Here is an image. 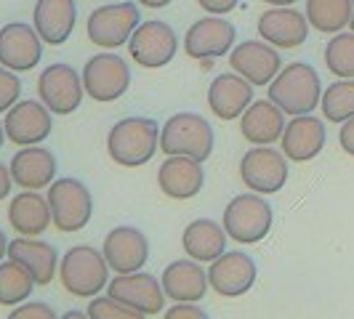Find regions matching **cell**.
Masks as SVG:
<instances>
[{
  "instance_id": "e575fe53",
  "label": "cell",
  "mask_w": 354,
  "mask_h": 319,
  "mask_svg": "<svg viewBox=\"0 0 354 319\" xmlns=\"http://www.w3.org/2000/svg\"><path fill=\"white\" fill-rule=\"evenodd\" d=\"M19 96H21V80L14 75V70L0 64V115L17 104Z\"/></svg>"
},
{
  "instance_id": "603a6c76",
  "label": "cell",
  "mask_w": 354,
  "mask_h": 319,
  "mask_svg": "<svg viewBox=\"0 0 354 319\" xmlns=\"http://www.w3.org/2000/svg\"><path fill=\"white\" fill-rule=\"evenodd\" d=\"M253 104V86L243 75H218L208 88V106L218 120H237Z\"/></svg>"
},
{
  "instance_id": "4dcf8cb0",
  "label": "cell",
  "mask_w": 354,
  "mask_h": 319,
  "mask_svg": "<svg viewBox=\"0 0 354 319\" xmlns=\"http://www.w3.org/2000/svg\"><path fill=\"white\" fill-rule=\"evenodd\" d=\"M35 290L32 274L17 261H0V306H19Z\"/></svg>"
},
{
  "instance_id": "6da1fadb",
  "label": "cell",
  "mask_w": 354,
  "mask_h": 319,
  "mask_svg": "<svg viewBox=\"0 0 354 319\" xmlns=\"http://www.w3.org/2000/svg\"><path fill=\"white\" fill-rule=\"evenodd\" d=\"M160 149V125L152 117H125L106 136L109 160L120 168H142Z\"/></svg>"
},
{
  "instance_id": "7bdbcfd3",
  "label": "cell",
  "mask_w": 354,
  "mask_h": 319,
  "mask_svg": "<svg viewBox=\"0 0 354 319\" xmlns=\"http://www.w3.org/2000/svg\"><path fill=\"white\" fill-rule=\"evenodd\" d=\"M264 3H269V6H293L296 0H264Z\"/></svg>"
},
{
  "instance_id": "d4e9b609",
  "label": "cell",
  "mask_w": 354,
  "mask_h": 319,
  "mask_svg": "<svg viewBox=\"0 0 354 319\" xmlns=\"http://www.w3.org/2000/svg\"><path fill=\"white\" fill-rule=\"evenodd\" d=\"M285 130V112L269 102H253V104L240 115V133L243 139L256 146H272L283 139Z\"/></svg>"
},
{
  "instance_id": "4316f807",
  "label": "cell",
  "mask_w": 354,
  "mask_h": 319,
  "mask_svg": "<svg viewBox=\"0 0 354 319\" xmlns=\"http://www.w3.org/2000/svg\"><path fill=\"white\" fill-rule=\"evenodd\" d=\"M8 258L21 264L30 274L35 284L46 287L51 284L53 274L59 269V253L48 242H40V240H30V237H19L14 242H8Z\"/></svg>"
},
{
  "instance_id": "ab89813d",
  "label": "cell",
  "mask_w": 354,
  "mask_h": 319,
  "mask_svg": "<svg viewBox=\"0 0 354 319\" xmlns=\"http://www.w3.org/2000/svg\"><path fill=\"white\" fill-rule=\"evenodd\" d=\"M11 186H14V176H11V168H6L0 162V202L11 195Z\"/></svg>"
},
{
  "instance_id": "7a4b0ae2",
  "label": "cell",
  "mask_w": 354,
  "mask_h": 319,
  "mask_svg": "<svg viewBox=\"0 0 354 319\" xmlns=\"http://www.w3.org/2000/svg\"><path fill=\"white\" fill-rule=\"evenodd\" d=\"M269 99L283 109L285 115H309L322 102V83L315 67L293 61L277 72V77L269 83Z\"/></svg>"
},
{
  "instance_id": "3957f363",
  "label": "cell",
  "mask_w": 354,
  "mask_h": 319,
  "mask_svg": "<svg viewBox=\"0 0 354 319\" xmlns=\"http://www.w3.org/2000/svg\"><path fill=\"white\" fill-rule=\"evenodd\" d=\"M59 277L64 290L75 298H93L109 284V264L104 253L91 245H75L64 253L59 264Z\"/></svg>"
},
{
  "instance_id": "b9f144b4",
  "label": "cell",
  "mask_w": 354,
  "mask_h": 319,
  "mask_svg": "<svg viewBox=\"0 0 354 319\" xmlns=\"http://www.w3.org/2000/svg\"><path fill=\"white\" fill-rule=\"evenodd\" d=\"M8 255V240H6V231L0 229V261Z\"/></svg>"
},
{
  "instance_id": "e0dca14e",
  "label": "cell",
  "mask_w": 354,
  "mask_h": 319,
  "mask_svg": "<svg viewBox=\"0 0 354 319\" xmlns=\"http://www.w3.org/2000/svg\"><path fill=\"white\" fill-rule=\"evenodd\" d=\"M234 27L221 17H205L195 21L184 35V51L192 59H218L234 46Z\"/></svg>"
},
{
  "instance_id": "cb8c5ba5",
  "label": "cell",
  "mask_w": 354,
  "mask_h": 319,
  "mask_svg": "<svg viewBox=\"0 0 354 319\" xmlns=\"http://www.w3.org/2000/svg\"><path fill=\"white\" fill-rule=\"evenodd\" d=\"M75 21H77L75 0H37L35 3L32 27L48 46L67 43L75 30Z\"/></svg>"
},
{
  "instance_id": "7c38bea8",
  "label": "cell",
  "mask_w": 354,
  "mask_h": 319,
  "mask_svg": "<svg viewBox=\"0 0 354 319\" xmlns=\"http://www.w3.org/2000/svg\"><path fill=\"white\" fill-rule=\"evenodd\" d=\"M240 178L259 195H274L288 184V160L272 146H256L240 160Z\"/></svg>"
},
{
  "instance_id": "52a82bcc",
  "label": "cell",
  "mask_w": 354,
  "mask_h": 319,
  "mask_svg": "<svg viewBox=\"0 0 354 319\" xmlns=\"http://www.w3.org/2000/svg\"><path fill=\"white\" fill-rule=\"evenodd\" d=\"M139 24H142V11L133 3L102 6L88 17V40L99 48L112 51V48L128 46Z\"/></svg>"
},
{
  "instance_id": "f546056e",
  "label": "cell",
  "mask_w": 354,
  "mask_h": 319,
  "mask_svg": "<svg viewBox=\"0 0 354 319\" xmlns=\"http://www.w3.org/2000/svg\"><path fill=\"white\" fill-rule=\"evenodd\" d=\"M306 19L317 32H341L344 27H349L352 0H306Z\"/></svg>"
},
{
  "instance_id": "8fae6325",
  "label": "cell",
  "mask_w": 354,
  "mask_h": 319,
  "mask_svg": "<svg viewBox=\"0 0 354 319\" xmlns=\"http://www.w3.org/2000/svg\"><path fill=\"white\" fill-rule=\"evenodd\" d=\"M106 293L125 306H131L139 317H158L165 309V290L162 282H158L152 274L144 271H131V274H118L106 284Z\"/></svg>"
},
{
  "instance_id": "484cf974",
  "label": "cell",
  "mask_w": 354,
  "mask_h": 319,
  "mask_svg": "<svg viewBox=\"0 0 354 319\" xmlns=\"http://www.w3.org/2000/svg\"><path fill=\"white\" fill-rule=\"evenodd\" d=\"M160 282H162L165 296L176 303L203 301L205 293H208V287H211L208 271H203L200 261H195V258H189V261H174L171 266H165Z\"/></svg>"
},
{
  "instance_id": "ee69618b",
  "label": "cell",
  "mask_w": 354,
  "mask_h": 319,
  "mask_svg": "<svg viewBox=\"0 0 354 319\" xmlns=\"http://www.w3.org/2000/svg\"><path fill=\"white\" fill-rule=\"evenodd\" d=\"M80 317H88V314H80V311H67L64 319H80Z\"/></svg>"
},
{
  "instance_id": "277c9868",
  "label": "cell",
  "mask_w": 354,
  "mask_h": 319,
  "mask_svg": "<svg viewBox=\"0 0 354 319\" xmlns=\"http://www.w3.org/2000/svg\"><path fill=\"white\" fill-rule=\"evenodd\" d=\"M160 149L165 155H184L192 160H205L213 152V128L205 117L195 112H178L168 117L160 130Z\"/></svg>"
},
{
  "instance_id": "9c48e42d",
  "label": "cell",
  "mask_w": 354,
  "mask_h": 319,
  "mask_svg": "<svg viewBox=\"0 0 354 319\" xmlns=\"http://www.w3.org/2000/svg\"><path fill=\"white\" fill-rule=\"evenodd\" d=\"M178 51L176 32L165 24V21H144L136 27V32L128 40V53L131 59L147 67V70H158L174 61Z\"/></svg>"
},
{
  "instance_id": "d590c367",
  "label": "cell",
  "mask_w": 354,
  "mask_h": 319,
  "mask_svg": "<svg viewBox=\"0 0 354 319\" xmlns=\"http://www.w3.org/2000/svg\"><path fill=\"white\" fill-rule=\"evenodd\" d=\"M56 317V311H53L48 303H19V309L11 311V319H53Z\"/></svg>"
},
{
  "instance_id": "836d02e7",
  "label": "cell",
  "mask_w": 354,
  "mask_h": 319,
  "mask_svg": "<svg viewBox=\"0 0 354 319\" xmlns=\"http://www.w3.org/2000/svg\"><path fill=\"white\" fill-rule=\"evenodd\" d=\"M86 314H88V319H142L131 306L112 298L109 293L106 296H93Z\"/></svg>"
},
{
  "instance_id": "8d00e7d4",
  "label": "cell",
  "mask_w": 354,
  "mask_h": 319,
  "mask_svg": "<svg viewBox=\"0 0 354 319\" xmlns=\"http://www.w3.org/2000/svg\"><path fill=\"white\" fill-rule=\"evenodd\" d=\"M165 317L168 319H205L208 314H205L203 309H197L195 303L181 301V303H176L174 309H168V311H165Z\"/></svg>"
},
{
  "instance_id": "1f68e13d",
  "label": "cell",
  "mask_w": 354,
  "mask_h": 319,
  "mask_svg": "<svg viewBox=\"0 0 354 319\" xmlns=\"http://www.w3.org/2000/svg\"><path fill=\"white\" fill-rule=\"evenodd\" d=\"M322 115L330 123H346L354 117V77H341L322 93Z\"/></svg>"
},
{
  "instance_id": "8992f818",
  "label": "cell",
  "mask_w": 354,
  "mask_h": 319,
  "mask_svg": "<svg viewBox=\"0 0 354 319\" xmlns=\"http://www.w3.org/2000/svg\"><path fill=\"white\" fill-rule=\"evenodd\" d=\"M224 229L240 245L261 242L272 229V205L256 195H237L224 208Z\"/></svg>"
},
{
  "instance_id": "4fadbf2b",
  "label": "cell",
  "mask_w": 354,
  "mask_h": 319,
  "mask_svg": "<svg viewBox=\"0 0 354 319\" xmlns=\"http://www.w3.org/2000/svg\"><path fill=\"white\" fill-rule=\"evenodd\" d=\"M230 64L250 86H269L277 77V72L283 70L280 53L266 40H245L234 46L230 53Z\"/></svg>"
},
{
  "instance_id": "9a60e30c",
  "label": "cell",
  "mask_w": 354,
  "mask_h": 319,
  "mask_svg": "<svg viewBox=\"0 0 354 319\" xmlns=\"http://www.w3.org/2000/svg\"><path fill=\"white\" fill-rule=\"evenodd\" d=\"M51 109L43 102H17L6 115V139L19 144V146H30L40 144L51 136Z\"/></svg>"
},
{
  "instance_id": "5bb4252c",
  "label": "cell",
  "mask_w": 354,
  "mask_h": 319,
  "mask_svg": "<svg viewBox=\"0 0 354 319\" xmlns=\"http://www.w3.org/2000/svg\"><path fill=\"white\" fill-rule=\"evenodd\" d=\"M208 282L218 296L240 298L256 282V264L243 250H224L208 266Z\"/></svg>"
},
{
  "instance_id": "60d3db41",
  "label": "cell",
  "mask_w": 354,
  "mask_h": 319,
  "mask_svg": "<svg viewBox=\"0 0 354 319\" xmlns=\"http://www.w3.org/2000/svg\"><path fill=\"white\" fill-rule=\"evenodd\" d=\"M139 6H144V8H165V6H171L174 0H136Z\"/></svg>"
},
{
  "instance_id": "ba28073f",
  "label": "cell",
  "mask_w": 354,
  "mask_h": 319,
  "mask_svg": "<svg viewBox=\"0 0 354 319\" xmlns=\"http://www.w3.org/2000/svg\"><path fill=\"white\" fill-rule=\"evenodd\" d=\"M83 86L93 102H118L131 86L128 61L118 53H96L83 67Z\"/></svg>"
},
{
  "instance_id": "bcb514c9",
  "label": "cell",
  "mask_w": 354,
  "mask_h": 319,
  "mask_svg": "<svg viewBox=\"0 0 354 319\" xmlns=\"http://www.w3.org/2000/svg\"><path fill=\"white\" fill-rule=\"evenodd\" d=\"M349 27H352V32H354V0H352V19H349Z\"/></svg>"
},
{
  "instance_id": "d6986e66",
  "label": "cell",
  "mask_w": 354,
  "mask_h": 319,
  "mask_svg": "<svg viewBox=\"0 0 354 319\" xmlns=\"http://www.w3.org/2000/svg\"><path fill=\"white\" fill-rule=\"evenodd\" d=\"M104 253L106 264L115 274H131L142 271V266L149 258V242L139 229L133 226H118L104 237Z\"/></svg>"
},
{
  "instance_id": "44dd1931",
  "label": "cell",
  "mask_w": 354,
  "mask_h": 319,
  "mask_svg": "<svg viewBox=\"0 0 354 319\" xmlns=\"http://www.w3.org/2000/svg\"><path fill=\"white\" fill-rule=\"evenodd\" d=\"M325 123L319 117L309 115H296L283 130V155L293 162H309L322 152L325 146Z\"/></svg>"
},
{
  "instance_id": "ac0fdd59",
  "label": "cell",
  "mask_w": 354,
  "mask_h": 319,
  "mask_svg": "<svg viewBox=\"0 0 354 319\" xmlns=\"http://www.w3.org/2000/svg\"><path fill=\"white\" fill-rule=\"evenodd\" d=\"M205 184V173H203V162L184 155H168V160H162L158 171V186L160 192L171 200H192L203 192Z\"/></svg>"
},
{
  "instance_id": "2e32d148",
  "label": "cell",
  "mask_w": 354,
  "mask_h": 319,
  "mask_svg": "<svg viewBox=\"0 0 354 319\" xmlns=\"http://www.w3.org/2000/svg\"><path fill=\"white\" fill-rule=\"evenodd\" d=\"M43 56V37L35 27H27L21 21L6 24L0 30V64L14 72L35 70Z\"/></svg>"
},
{
  "instance_id": "83f0119b",
  "label": "cell",
  "mask_w": 354,
  "mask_h": 319,
  "mask_svg": "<svg viewBox=\"0 0 354 319\" xmlns=\"http://www.w3.org/2000/svg\"><path fill=\"white\" fill-rule=\"evenodd\" d=\"M8 224L21 237H37L53 224L48 197H40L35 189H24L8 205Z\"/></svg>"
},
{
  "instance_id": "7402d4cb",
  "label": "cell",
  "mask_w": 354,
  "mask_h": 319,
  "mask_svg": "<svg viewBox=\"0 0 354 319\" xmlns=\"http://www.w3.org/2000/svg\"><path fill=\"white\" fill-rule=\"evenodd\" d=\"M11 176L14 184H19L21 189H46L53 184L56 176V157L48 149H43L40 144H30L21 146L17 155L11 157Z\"/></svg>"
},
{
  "instance_id": "74e56055",
  "label": "cell",
  "mask_w": 354,
  "mask_h": 319,
  "mask_svg": "<svg viewBox=\"0 0 354 319\" xmlns=\"http://www.w3.org/2000/svg\"><path fill=\"white\" fill-rule=\"evenodd\" d=\"M197 3H200L203 11H208L213 17H224V14H230V11L237 8L240 0H197Z\"/></svg>"
},
{
  "instance_id": "f1b7e54d",
  "label": "cell",
  "mask_w": 354,
  "mask_h": 319,
  "mask_svg": "<svg viewBox=\"0 0 354 319\" xmlns=\"http://www.w3.org/2000/svg\"><path fill=\"white\" fill-rule=\"evenodd\" d=\"M227 237L230 234L224 229V224H216L211 218H197L184 229L181 245L189 258H195L200 264H211L227 250Z\"/></svg>"
},
{
  "instance_id": "ffe728a7",
  "label": "cell",
  "mask_w": 354,
  "mask_h": 319,
  "mask_svg": "<svg viewBox=\"0 0 354 319\" xmlns=\"http://www.w3.org/2000/svg\"><path fill=\"white\" fill-rule=\"evenodd\" d=\"M259 35L274 48H299L309 37V19L288 6H274L259 17Z\"/></svg>"
},
{
  "instance_id": "d6a6232c",
  "label": "cell",
  "mask_w": 354,
  "mask_h": 319,
  "mask_svg": "<svg viewBox=\"0 0 354 319\" xmlns=\"http://www.w3.org/2000/svg\"><path fill=\"white\" fill-rule=\"evenodd\" d=\"M325 67L338 77H354V32H338L325 48Z\"/></svg>"
},
{
  "instance_id": "f6af8a7d",
  "label": "cell",
  "mask_w": 354,
  "mask_h": 319,
  "mask_svg": "<svg viewBox=\"0 0 354 319\" xmlns=\"http://www.w3.org/2000/svg\"><path fill=\"white\" fill-rule=\"evenodd\" d=\"M3 139H6V128H3V123H0V146H3Z\"/></svg>"
},
{
  "instance_id": "5b68a950",
  "label": "cell",
  "mask_w": 354,
  "mask_h": 319,
  "mask_svg": "<svg viewBox=\"0 0 354 319\" xmlns=\"http://www.w3.org/2000/svg\"><path fill=\"white\" fill-rule=\"evenodd\" d=\"M48 205H51L53 226L64 234L86 229L93 215V197L88 186L77 178H59L48 186Z\"/></svg>"
},
{
  "instance_id": "30bf717a",
  "label": "cell",
  "mask_w": 354,
  "mask_h": 319,
  "mask_svg": "<svg viewBox=\"0 0 354 319\" xmlns=\"http://www.w3.org/2000/svg\"><path fill=\"white\" fill-rule=\"evenodd\" d=\"M83 75L72 70L70 64H51L37 77V96L53 115H70L83 102Z\"/></svg>"
},
{
  "instance_id": "f35d334b",
  "label": "cell",
  "mask_w": 354,
  "mask_h": 319,
  "mask_svg": "<svg viewBox=\"0 0 354 319\" xmlns=\"http://www.w3.org/2000/svg\"><path fill=\"white\" fill-rule=\"evenodd\" d=\"M338 142H341V149L354 157V117H349L346 123L341 125V133H338Z\"/></svg>"
}]
</instances>
